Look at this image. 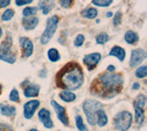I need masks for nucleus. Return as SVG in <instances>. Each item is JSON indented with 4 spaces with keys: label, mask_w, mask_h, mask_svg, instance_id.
Wrapping results in <instances>:
<instances>
[{
    "label": "nucleus",
    "mask_w": 147,
    "mask_h": 131,
    "mask_svg": "<svg viewBox=\"0 0 147 131\" xmlns=\"http://www.w3.org/2000/svg\"><path fill=\"white\" fill-rule=\"evenodd\" d=\"M123 78L121 74L105 73L98 76L91 85L90 92L93 96L101 98H112L121 91Z\"/></svg>",
    "instance_id": "f257e3e1"
},
{
    "label": "nucleus",
    "mask_w": 147,
    "mask_h": 131,
    "mask_svg": "<svg viewBox=\"0 0 147 131\" xmlns=\"http://www.w3.org/2000/svg\"><path fill=\"white\" fill-rule=\"evenodd\" d=\"M84 82L83 70L76 62H69L56 75V84L59 88L74 91L79 88Z\"/></svg>",
    "instance_id": "f03ea898"
},
{
    "label": "nucleus",
    "mask_w": 147,
    "mask_h": 131,
    "mask_svg": "<svg viewBox=\"0 0 147 131\" xmlns=\"http://www.w3.org/2000/svg\"><path fill=\"white\" fill-rule=\"evenodd\" d=\"M0 60L12 64L16 61V51L13 49L12 38L8 36L0 45Z\"/></svg>",
    "instance_id": "7ed1b4c3"
},
{
    "label": "nucleus",
    "mask_w": 147,
    "mask_h": 131,
    "mask_svg": "<svg viewBox=\"0 0 147 131\" xmlns=\"http://www.w3.org/2000/svg\"><path fill=\"white\" fill-rule=\"evenodd\" d=\"M103 107L102 104L94 101V100H87L83 104V110L86 116V119L88 124L91 126H95L96 123V111L101 109Z\"/></svg>",
    "instance_id": "20e7f679"
},
{
    "label": "nucleus",
    "mask_w": 147,
    "mask_h": 131,
    "mask_svg": "<svg viewBox=\"0 0 147 131\" xmlns=\"http://www.w3.org/2000/svg\"><path fill=\"white\" fill-rule=\"evenodd\" d=\"M58 23H59V17L57 16L54 15L49 17L47 20V24H46V29L40 37L41 44H47L50 41V39L53 37L55 31L57 29Z\"/></svg>",
    "instance_id": "39448f33"
},
{
    "label": "nucleus",
    "mask_w": 147,
    "mask_h": 131,
    "mask_svg": "<svg viewBox=\"0 0 147 131\" xmlns=\"http://www.w3.org/2000/svg\"><path fill=\"white\" fill-rule=\"evenodd\" d=\"M132 122V116L130 112L122 111L116 116L114 119L115 128L119 131H127L131 128Z\"/></svg>",
    "instance_id": "423d86ee"
},
{
    "label": "nucleus",
    "mask_w": 147,
    "mask_h": 131,
    "mask_svg": "<svg viewBox=\"0 0 147 131\" xmlns=\"http://www.w3.org/2000/svg\"><path fill=\"white\" fill-rule=\"evenodd\" d=\"M146 102V97L142 94H140L136 98L134 102V108H135V121L136 124L142 125L144 121V105Z\"/></svg>",
    "instance_id": "0eeeda50"
},
{
    "label": "nucleus",
    "mask_w": 147,
    "mask_h": 131,
    "mask_svg": "<svg viewBox=\"0 0 147 131\" xmlns=\"http://www.w3.org/2000/svg\"><path fill=\"white\" fill-rule=\"evenodd\" d=\"M146 58V51L142 49H133L131 54L130 65L131 67H136L144 61Z\"/></svg>",
    "instance_id": "6e6552de"
},
{
    "label": "nucleus",
    "mask_w": 147,
    "mask_h": 131,
    "mask_svg": "<svg viewBox=\"0 0 147 131\" xmlns=\"http://www.w3.org/2000/svg\"><path fill=\"white\" fill-rule=\"evenodd\" d=\"M51 105H52V106L53 107L54 111L56 112L58 119L61 121L64 126H68L69 125V119H68L67 115H66L65 108L63 107L62 106H60L59 104L56 103L54 100L51 101Z\"/></svg>",
    "instance_id": "1a4fd4ad"
},
{
    "label": "nucleus",
    "mask_w": 147,
    "mask_h": 131,
    "mask_svg": "<svg viewBox=\"0 0 147 131\" xmlns=\"http://www.w3.org/2000/svg\"><path fill=\"white\" fill-rule=\"evenodd\" d=\"M100 59H101L100 53L94 52V53H91V54H88V55L85 56L83 61H84V63L87 66L88 70H93L96 66V64L99 62Z\"/></svg>",
    "instance_id": "9d476101"
},
{
    "label": "nucleus",
    "mask_w": 147,
    "mask_h": 131,
    "mask_svg": "<svg viewBox=\"0 0 147 131\" xmlns=\"http://www.w3.org/2000/svg\"><path fill=\"white\" fill-rule=\"evenodd\" d=\"M20 44L23 51V56L26 58L31 56L32 52H33V44H32L31 40L28 38L22 37L20 39Z\"/></svg>",
    "instance_id": "9b49d317"
},
{
    "label": "nucleus",
    "mask_w": 147,
    "mask_h": 131,
    "mask_svg": "<svg viewBox=\"0 0 147 131\" xmlns=\"http://www.w3.org/2000/svg\"><path fill=\"white\" fill-rule=\"evenodd\" d=\"M40 106V102L38 100H31L27 102L24 105V116L27 119H30L33 116L36 109Z\"/></svg>",
    "instance_id": "f8f14e48"
},
{
    "label": "nucleus",
    "mask_w": 147,
    "mask_h": 131,
    "mask_svg": "<svg viewBox=\"0 0 147 131\" xmlns=\"http://www.w3.org/2000/svg\"><path fill=\"white\" fill-rule=\"evenodd\" d=\"M38 116H39V119L41 121V123L43 124L45 128H52L53 126V120L51 119V113L47 109H45V108L40 109L38 114Z\"/></svg>",
    "instance_id": "ddd939ff"
},
{
    "label": "nucleus",
    "mask_w": 147,
    "mask_h": 131,
    "mask_svg": "<svg viewBox=\"0 0 147 131\" xmlns=\"http://www.w3.org/2000/svg\"><path fill=\"white\" fill-rule=\"evenodd\" d=\"M22 26L26 30H30L36 28L39 23V19L35 17H26L22 19Z\"/></svg>",
    "instance_id": "4468645a"
},
{
    "label": "nucleus",
    "mask_w": 147,
    "mask_h": 131,
    "mask_svg": "<svg viewBox=\"0 0 147 131\" xmlns=\"http://www.w3.org/2000/svg\"><path fill=\"white\" fill-rule=\"evenodd\" d=\"M39 7L43 14L47 15L54 7V0H41L39 4Z\"/></svg>",
    "instance_id": "2eb2a0df"
},
{
    "label": "nucleus",
    "mask_w": 147,
    "mask_h": 131,
    "mask_svg": "<svg viewBox=\"0 0 147 131\" xmlns=\"http://www.w3.org/2000/svg\"><path fill=\"white\" fill-rule=\"evenodd\" d=\"M109 56H114V57H117L118 59L121 61H122L124 60V58L126 56V52L125 51L121 48V47H119V46H115L111 49V51H109Z\"/></svg>",
    "instance_id": "dca6fc26"
},
{
    "label": "nucleus",
    "mask_w": 147,
    "mask_h": 131,
    "mask_svg": "<svg viewBox=\"0 0 147 131\" xmlns=\"http://www.w3.org/2000/svg\"><path fill=\"white\" fill-rule=\"evenodd\" d=\"M0 111H1V114L3 116H12L16 115V108L9 105H3V104H1L0 105Z\"/></svg>",
    "instance_id": "f3484780"
},
{
    "label": "nucleus",
    "mask_w": 147,
    "mask_h": 131,
    "mask_svg": "<svg viewBox=\"0 0 147 131\" xmlns=\"http://www.w3.org/2000/svg\"><path fill=\"white\" fill-rule=\"evenodd\" d=\"M40 91V87L38 85H29L24 90V94L26 97H34L37 96Z\"/></svg>",
    "instance_id": "a211bd4d"
},
{
    "label": "nucleus",
    "mask_w": 147,
    "mask_h": 131,
    "mask_svg": "<svg viewBox=\"0 0 147 131\" xmlns=\"http://www.w3.org/2000/svg\"><path fill=\"white\" fill-rule=\"evenodd\" d=\"M96 123L99 126H104L108 123V117L106 116V113L103 111V109H99L96 111Z\"/></svg>",
    "instance_id": "6ab92c4d"
},
{
    "label": "nucleus",
    "mask_w": 147,
    "mask_h": 131,
    "mask_svg": "<svg viewBox=\"0 0 147 131\" xmlns=\"http://www.w3.org/2000/svg\"><path fill=\"white\" fill-rule=\"evenodd\" d=\"M124 39H125V41L129 44H135L139 40V36L134 31L129 30L124 35Z\"/></svg>",
    "instance_id": "aec40b11"
},
{
    "label": "nucleus",
    "mask_w": 147,
    "mask_h": 131,
    "mask_svg": "<svg viewBox=\"0 0 147 131\" xmlns=\"http://www.w3.org/2000/svg\"><path fill=\"white\" fill-rule=\"evenodd\" d=\"M81 14L84 17H86V19H93L98 16V10L94 7H89V8H86L85 10H83L81 12Z\"/></svg>",
    "instance_id": "412c9836"
},
{
    "label": "nucleus",
    "mask_w": 147,
    "mask_h": 131,
    "mask_svg": "<svg viewBox=\"0 0 147 131\" xmlns=\"http://www.w3.org/2000/svg\"><path fill=\"white\" fill-rule=\"evenodd\" d=\"M60 97H61L62 100H63L64 102H73L74 100H76V94L72 93L71 91H63L61 94H60Z\"/></svg>",
    "instance_id": "4be33fe9"
},
{
    "label": "nucleus",
    "mask_w": 147,
    "mask_h": 131,
    "mask_svg": "<svg viewBox=\"0 0 147 131\" xmlns=\"http://www.w3.org/2000/svg\"><path fill=\"white\" fill-rule=\"evenodd\" d=\"M48 57L49 60L53 62H55L60 60V54L56 49H50L48 51Z\"/></svg>",
    "instance_id": "5701e85b"
},
{
    "label": "nucleus",
    "mask_w": 147,
    "mask_h": 131,
    "mask_svg": "<svg viewBox=\"0 0 147 131\" xmlns=\"http://www.w3.org/2000/svg\"><path fill=\"white\" fill-rule=\"evenodd\" d=\"M113 0H92V4L96 7H108L111 5Z\"/></svg>",
    "instance_id": "b1692460"
},
{
    "label": "nucleus",
    "mask_w": 147,
    "mask_h": 131,
    "mask_svg": "<svg viewBox=\"0 0 147 131\" xmlns=\"http://www.w3.org/2000/svg\"><path fill=\"white\" fill-rule=\"evenodd\" d=\"M38 12V7H26L24 8L23 10L22 14L25 17H31V16H34L35 14H37Z\"/></svg>",
    "instance_id": "393cba45"
},
{
    "label": "nucleus",
    "mask_w": 147,
    "mask_h": 131,
    "mask_svg": "<svg viewBox=\"0 0 147 131\" xmlns=\"http://www.w3.org/2000/svg\"><path fill=\"white\" fill-rule=\"evenodd\" d=\"M109 35L107 33H105V32L98 34V36H96V42H98V44H105L107 41H109Z\"/></svg>",
    "instance_id": "a878e982"
},
{
    "label": "nucleus",
    "mask_w": 147,
    "mask_h": 131,
    "mask_svg": "<svg viewBox=\"0 0 147 131\" xmlns=\"http://www.w3.org/2000/svg\"><path fill=\"white\" fill-rule=\"evenodd\" d=\"M135 74L138 78H144L147 75V67L145 65L140 66L135 72Z\"/></svg>",
    "instance_id": "bb28decb"
},
{
    "label": "nucleus",
    "mask_w": 147,
    "mask_h": 131,
    "mask_svg": "<svg viewBox=\"0 0 147 131\" xmlns=\"http://www.w3.org/2000/svg\"><path fill=\"white\" fill-rule=\"evenodd\" d=\"M76 124L77 128L79 129L80 131H87L86 126H85L84 122H83V118L80 116H76Z\"/></svg>",
    "instance_id": "cd10ccee"
},
{
    "label": "nucleus",
    "mask_w": 147,
    "mask_h": 131,
    "mask_svg": "<svg viewBox=\"0 0 147 131\" xmlns=\"http://www.w3.org/2000/svg\"><path fill=\"white\" fill-rule=\"evenodd\" d=\"M14 10L13 9H7L5 11L3 14H2V20L4 21H8V20H10L12 17H14Z\"/></svg>",
    "instance_id": "c85d7f7f"
},
{
    "label": "nucleus",
    "mask_w": 147,
    "mask_h": 131,
    "mask_svg": "<svg viewBox=\"0 0 147 131\" xmlns=\"http://www.w3.org/2000/svg\"><path fill=\"white\" fill-rule=\"evenodd\" d=\"M84 41H85L84 35L78 34L76 36V38L75 39V40H74V45H75L76 47H81L83 45V43H84Z\"/></svg>",
    "instance_id": "c756f323"
},
{
    "label": "nucleus",
    "mask_w": 147,
    "mask_h": 131,
    "mask_svg": "<svg viewBox=\"0 0 147 131\" xmlns=\"http://www.w3.org/2000/svg\"><path fill=\"white\" fill-rule=\"evenodd\" d=\"M9 99L13 102H18L20 101V94H18V90L13 89L10 94H9Z\"/></svg>",
    "instance_id": "7c9ffc66"
},
{
    "label": "nucleus",
    "mask_w": 147,
    "mask_h": 131,
    "mask_svg": "<svg viewBox=\"0 0 147 131\" xmlns=\"http://www.w3.org/2000/svg\"><path fill=\"white\" fill-rule=\"evenodd\" d=\"M121 12H117L116 15H115L114 17V19H113V24L115 27L119 26V24H121Z\"/></svg>",
    "instance_id": "2f4dec72"
},
{
    "label": "nucleus",
    "mask_w": 147,
    "mask_h": 131,
    "mask_svg": "<svg viewBox=\"0 0 147 131\" xmlns=\"http://www.w3.org/2000/svg\"><path fill=\"white\" fill-rule=\"evenodd\" d=\"M73 1L74 0H60V3H61V6L63 8H68L71 7Z\"/></svg>",
    "instance_id": "473e14b6"
},
{
    "label": "nucleus",
    "mask_w": 147,
    "mask_h": 131,
    "mask_svg": "<svg viewBox=\"0 0 147 131\" xmlns=\"http://www.w3.org/2000/svg\"><path fill=\"white\" fill-rule=\"evenodd\" d=\"M33 0H16V5L17 6H24L30 4Z\"/></svg>",
    "instance_id": "72a5a7b5"
},
{
    "label": "nucleus",
    "mask_w": 147,
    "mask_h": 131,
    "mask_svg": "<svg viewBox=\"0 0 147 131\" xmlns=\"http://www.w3.org/2000/svg\"><path fill=\"white\" fill-rule=\"evenodd\" d=\"M0 131H13V129L10 126L1 123L0 124Z\"/></svg>",
    "instance_id": "f704fd0d"
},
{
    "label": "nucleus",
    "mask_w": 147,
    "mask_h": 131,
    "mask_svg": "<svg viewBox=\"0 0 147 131\" xmlns=\"http://www.w3.org/2000/svg\"><path fill=\"white\" fill-rule=\"evenodd\" d=\"M10 4V0H0V7H6Z\"/></svg>",
    "instance_id": "c9c22d12"
},
{
    "label": "nucleus",
    "mask_w": 147,
    "mask_h": 131,
    "mask_svg": "<svg viewBox=\"0 0 147 131\" xmlns=\"http://www.w3.org/2000/svg\"><path fill=\"white\" fill-rule=\"evenodd\" d=\"M109 73H113V72L115 71V67L113 66V65H109V67H108V69H107Z\"/></svg>",
    "instance_id": "e433bc0d"
},
{
    "label": "nucleus",
    "mask_w": 147,
    "mask_h": 131,
    "mask_svg": "<svg viewBox=\"0 0 147 131\" xmlns=\"http://www.w3.org/2000/svg\"><path fill=\"white\" fill-rule=\"evenodd\" d=\"M132 87L134 88V89H138V88L140 87V84H138V83H135V84H133V86Z\"/></svg>",
    "instance_id": "4c0bfd02"
},
{
    "label": "nucleus",
    "mask_w": 147,
    "mask_h": 131,
    "mask_svg": "<svg viewBox=\"0 0 147 131\" xmlns=\"http://www.w3.org/2000/svg\"><path fill=\"white\" fill-rule=\"evenodd\" d=\"M112 15H113V14H112V12H111V11H110V12H108V13H107V17H112Z\"/></svg>",
    "instance_id": "58836bf2"
},
{
    "label": "nucleus",
    "mask_w": 147,
    "mask_h": 131,
    "mask_svg": "<svg viewBox=\"0 0 147 131\" xmlns=\"http://www.w3.org/2000/svg\"><path fill=\"white\" fill-rule=\"evenodd\" d=\"M1 36H2V29L0 28V38H1Z\"/></svg>",
    "instance_id": "ea45409f"
},
{
    "label": "nucleus",
    "mask_w": 147,
    "mask_h": 131,
    "mask_svg": "<svg viewBox=\"0 0 147 131\" xmlns=\"http://www.w3.org/2000/svg\"><path fill=\"white\" fill-rule=\"evenodd\" d=\"M30 131H39V130H37V129H30Z\"/></svg>",
    "instance_id": "a19ab883"
},
{
    "label": "nucleus",
    "mask_w": 147,
    "mask_h": 131,
    "mask_svg": "<svg viewBox=\"0 0 147 131\" xmlns=\"http://www.w3.org/2000/svg\"><path fill=\"white\" fill-rule=\"evenodd\" d=\"M1 88L2 87H1V85H0V94H1Z\"/></svg>",
    "instance_id": "79ce46f5"
}]
</instances>
